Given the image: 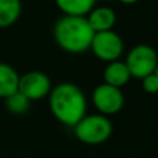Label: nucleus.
<instances>
[{"instance_id":"obj_16","label":"nucleus","mask_w":158,"mask_h":158,"mask_svg":"<svg viewBox=\"0 0 158 158\" xmlns=\"http://www.w3.org/2000/svg\"><path fill=\"white\" fill-rule=\"evenodd\" d=\"M156 75L158 77V65H157V68H156Z\"/></svg>"},{"instance_id":"obj_15","label":"nucleus","mask_w":158,"mask_h":158,"mask_svg":"<svg viewBox=\"0 0 158 158\" xmlns=\"http://www.w3.org/2000/svg\"><path fill=\"white\" fill-rule=\"evenodd\" d=\"M118 2H121L122 4H128V6H131V4H135V3H137L139 0H118Z\"/></svg>"},{"instance_id":"obj_9","label":"nucleus","mask_w":158,"mask_h":158,"mask_svg":"<svg viewBox=\"0 0 158 158\" xmlns=\"http://www.w3.org/2000/svg\"><path fill=\"white\" fill-rule=\"evenodd\" d=\"M103 78H104V83L119 87V89L122 86H125L132 79L125 61H119V60L107 64L103 72Z\"/></svg>"},{"instance_id":"obj_13","label":"nucleus","mask_w":158,"mask_h":158,"mask_svg":"<svg viewBox=\"0 0 158 158\" xmlns=\"http://www.w3.org/2000/svg\"><path fill=\"white\" fill-rule=\"evenodd\" d=\"M4 106H6V108H7V111L11 112V114L22 115L29 110L31 101L28 100L21 92L17 90V92L11 93L10 96H7V97L4 98Z\"/></svg>"},{"instance_id":"obj_12","label":"nucleus","mask_w":158,"mask_h":158,"mask_svg":"<svg viewBox=\"0 0 158 158\" xmlns=\"http://www.w3.org/2000/svg\"><path fill=\"white\" fill-rule=\"evenodd\" d=\"M22 11L21 0H0V28H8L18 21Z\"/></svg>"},{"instance_id":"obj_1","label":"nucleus","mask_w":158,"mask_h":158,"mask_svg":"<svg viewBox=\"0 0 158 158\" xmlns=\"http://www.w3.org/2000/svg\"><path fill=\"white\" fill-rule=\"evenodd\" d=\"M49 107L58 122L74 128L86 115L87 101L79 86L71 82H63L52 87L49 93Z\"/></svg>"},{"instance_id":"obj_7","label":"nucleus","mask_w":158,"mask_h":158,"mask_svg":"<svg viewBox=\"0 0 158 158\" xmlns=\"http://www.w3.org/2000/svg\"><path fill=\"white\" fill-rule=\"evenodd\" d=\"M52 87L50 78L42 71H29L24 75H19L18 92H21L29 101L47 97Z\"/></svg>"},{"instance_id":"obj_3","label":"nucleus","mask_w":158,"mask_h":158,"mask_svg":"<svg viewBox=\"0 0 158 158\" xmlns=\"http://www.w3.org/2000/svg\"><path fill=\"white\" fill-rule=\"evenodd\" d=\"M75 137L85 144H101L112 133V123L106 115H85L74 126Z\"/></svg>"},{"instance_id":"obj_5","label":"nucleus","mask_w":158,"mask_h":158,"mask_svg":"<svg viewBox=\"0 0 158 158\" xmlns=\"http://www.w3.org/2000/svg\"><path fill=\"white\" fill-rule=\"evenodd\" d=\"M90 50L98 60L108 64L119 60L123 54V40L114 29L96 32L90 43Z\"/></svg>"},{"instance_id":"obj_10","label":"nucleus","mask_w":158,"mask_h":158,"mask_svg":"<svg viewBox=\"0 0 158 158\" xmlns=\"http://www.w3.org/2000/svg\"><path fill=\"white\" fill-rule=\"evenodd\" d=\"M54 2L64 15L86 17L96 7L97 0H54Z\"/></svg>"},{"instance_id":"obj_8","label":"nucleus","mask_w":158,"mask_h":158,"mask_svg":"<svg viewBox=\"0 0 158 158\" xmlns=\"http://www.w3.org/2000/svg\"><path fill=\"white\" fill-rule=\"evenodd\" d=\"M86 19L94 33L104 32V31H111L114 28L115 22H117V14L111 7L98 6L87 14Z\"/></svg>"},{"instance_id":"obj_11","label":"nucleus","mask_w":158,"mask_h":158,"mask_svg":"<svg viewBox=\"0 0 158 158\" xmlns=\"http://www.w3.org/2000/svg\"><path fill=\"white\" fill-rule=\"evenodd\" d=\"M19 75L10 64L0 63V98H6L18 90Z\"/></svg>"},{"instance_id":"obj_6","label":"nucleus","mask_w":158,"mask_h":158,"mask_svg":"<svg viewBox=\"0 0 158 158\" xmlns=\"http://www.w3.org/2000/svg\"><path fill=\"white\" fill-rule=\"evenodd\" d=\"M92 100L98 114L101 115H114L119 112L125 103L123 93L119 87L101 83L93 90Z\"/></svg>"},{"instance_id":"obj_2","label":"nucleus","mask_w":158,"mask_h":158,"mask_svg":"<svg viewBox=\"0 0 158 158\" xmlns=\"http://www.w3.org/2000/svg\"><path fill=\"white\" fill-rule=\"evenodd\" d=\"M93 29L86 17L63 15L57 19L53 28V36L61 50L71 54H79L90 50Z\"/></svg>"},{"instance_id":"obj_14","label":"nucleus","mask_w":158,"mask_h":158,"mask_svg":"<svg viewBox=\"0 0 158 158\" xmlns=\"http://www.w3.org/2000/svg\"><path fill=\"white\" fill-rule=\"evenodd\" d=\"M142 86H143V90H144L146 93H150V94L158 93V77L156 75V72L143 78Z\"/></svg>"},{"instance_id":"obj_4","label":"nucleus","mask_w":158,"mask_h":158,"mask_svg":"<svg viewBox=\"0 0 158 158\" xmlns=\"http://www.w3.org/2000/svg\"><path fill=\"white\" fill-rule=\"evenodd\" d=\"M125 64L132 78L143 79L156 72L158 65V54L148 44H137L132 47L126 54Z\"/></svg>"}]
</instances>
